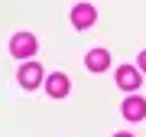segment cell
I'll use <instances>...</instances> for the list:
<instances>
[{
    "label": "cell",
    "mask_w": 146,
    "mask_h": 137,
    "mask_svg": "<svg viewBox=\"0 0 146 137\" xmlns=\"http://www.w3.org/2000/svg\"><path fill=\"white\" fill-rule=\"evenodd\" d=\"M136 68H140V72H146V49L140 52V59H136Z\"/></svg>",
    "instance_id": "8"
},
{
    "label": "cell",
    "mask_w": 146,
    "mask_h": 137,
    "mask_svg": "<svg viewBox=\"0 0 146 137\" xmlns=\"http://www.w3.org/2000/svg\"><path fill=\"white\" fill-rule=\"evenodd\" d=\"M20 85H23V88H39V85H42V65L39 62H23L20 65Z\"/></svg>",
    "instance_id": "2"
},
{
    "label": "cell",
    "mask_w": 146,
    "mask_h": 137,
    "mask_svg": "<svg viewBox=\"0 0 146 137\" xmlns=\"http://www.w3.org/2000/svg\"><path fill=\"white\" fill-rule=\"evenodd\" d=\"M140 82H143V72H140V68H133V65H120L117 68V85L123 91H136Z\"/></svg>",
    "instance_id": "3"
},
{
    "label": "cell",
    "mask_w": 146,
    "mask_h": 137,
    "mask_svg": "<svg viewBox=\"0 0 146 137\" xmlns=\"http://www.w3.org/2000/svg\"><path fill=\"white\" fill-rule=\"evenodd\" d=\"M84 65H88L91 72H104V68L110 65V52L107 49H91L88 59H84Z\"/></svg>",
    "instance_id": "7"
},
{
    "label": "cell",
    "mask_w": 146,
    "mask_h": 137,
    "mask_svg": "<svg viewBox=\"0 0 146 137\" xmlns=\"http://www.w3.org/2000/svg\"><path fill=\"white\" fill-rule=\"evenodd\" d=\"M94 20H98V13H94V7H91V3H78V7H75V10H72V23H75V26H78V30L91 26Z\"/></svg>",
    "instance_id": "6"
},
{
    "label": "cell",
    "mask_w": 146,
    "mask_h": 137,
    "mask_svg": "<svg viewBox=\"0 0 146 137\" xmlns=\"http://www.w3.org/2000/svg\"><path fill=\"white\" fill-rule=\"evenodd\" d=\"M114 137H133V134H114Z\"/></svg>",
    "instance_id": "9"
},
{
    "label": "cell",
    "mask_w": 146,
    "mask_h": 137,
    "mask_svg": "<svg viewBox=\"0 0 146 137\" xmlns=\"http://www.w3.org/2000/svg\"><path fill=\"white\" fill-rule=\"evenodd\" d=\"M68 88H72V82H68V75H62V72H55V75L46 79V91H49L52 98H65Z\"/></svg>",
    "instance_id": "5"
},
{
    "label": "cell",
    "mask_w": 146,
    "mask_h": 137,
    "mask_svg": "<svg viewBox=\"0 0 146 137\" xmlns=\"http://www.w3.org/2000/svg\"><path fill=\"white\" fill-rule=\"evenodd\" d=\"M120 111H123L127 121H143V118H146V101H143L140 95H130V98L123 101V108H120Z\"/></svg>",
    "instance_id": "4"
},
{
    "label": "cell",
    "mask_w": 146,
    "mask_h": 137,
    "mask_svg": "<svg viewBox=\"0 0 146 137\" xmlns=\"http://www.w3.org/2000/svg\"><path fill=\"white\" fill-rule=\"evenodd\" d=\"M36 49H39V42H36L33 33H16V36L10 39V52H13L16 59H33Z\"/></svg>",
    "instance_id": "1"
}]
</instances>
